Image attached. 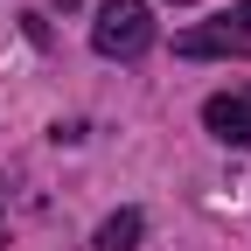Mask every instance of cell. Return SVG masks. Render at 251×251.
Returning a JSON list of instances; mask_svg holds the SVG:
<instances>
[{"mask_svg": "<svg viewBox=\"0 0 251 251\" xmlns=\"http://www.w3.org/2000/svg\"><path fill=\"white\" fill-rule=\"evenodd\" d=\"M202 126L224 147H251V84L244 91H216V98L202 105Z\"/></svg>", "mask_w": 251, "mask_h": 251, "instance_id": "obj_3", "label": "cell"}, {"mask_svg": "<svg viewBox=\"0 0 251 251\" xmlns=\"http://www.w3.org/2000/svg\"><path fill=\"white\" fill-rule=\"evenodd\" d=\"M175 56H251V0L230 14H216V21H196L188 35H175Z\"/></svg>", "mask_w": 251, "mask_h": 251, "instance_id": "obj_2", "label": "cell"}, {"mask_svg": "<svg viewBox=\"0 0 251 251\" xmlns=\"http://www.w3.org/2000/svg\"><path fill=\"white\" fill-rule=\"evenodd\" d=\"M140 230H147V216H140V209H119V216H105V224H98L91 251H133V244H140Z\"/></svg>", "mask_w": 251, "mask_h": 251, "instance_id": "obj_4", "label": "cell"}, {"mask_svg": "<svg viewBox=\"0 0 251 251\" xmlns=\"http://www.w3.org/2000/svg\"><path fill=\"white\" fill-rule=\"evenodd\" d=\"M91 49L112 56V63H133L153 49V7L147 0H105L98 21H91Z\"/></svg>", "mask_w": 251, "mask_h": 251, "instance_id": "obj_1", "label": "cell"}]
</instances>
